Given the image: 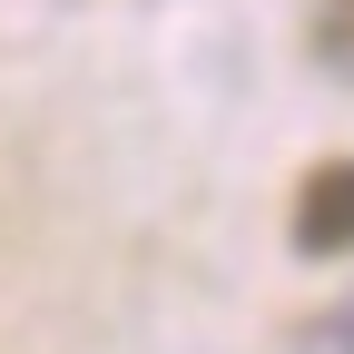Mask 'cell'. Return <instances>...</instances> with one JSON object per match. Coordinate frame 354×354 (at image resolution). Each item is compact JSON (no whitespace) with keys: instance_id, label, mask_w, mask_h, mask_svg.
Masks as SVG:
<instances>
[{"instance_id":"obj_2","label":"cell","mask_w":354,"mask_h":354,"mask_svg":"<svg viewBox=\"0 0 354 354\" xmlns=\"http://www.w3.org/2000/svg\"><path fill=\"white\" fill-rule=\"evenodd\" d=\"M315 69L354 79V0H315Z\"/></svg>"},{"instance_id":"obj_1","label":"cell","mask_w":354,"mask_h":354,"mask_svg":"<svg viewBox=\"0 0 354 354\" xmlns=\"http://www.w3.org/2000/svg\"><path fill=\"white\" fill-rule=\"evenodd\" d=\"M354 246V158H325L295 187V256H344Z\"/></svg>"}]
</instances>
